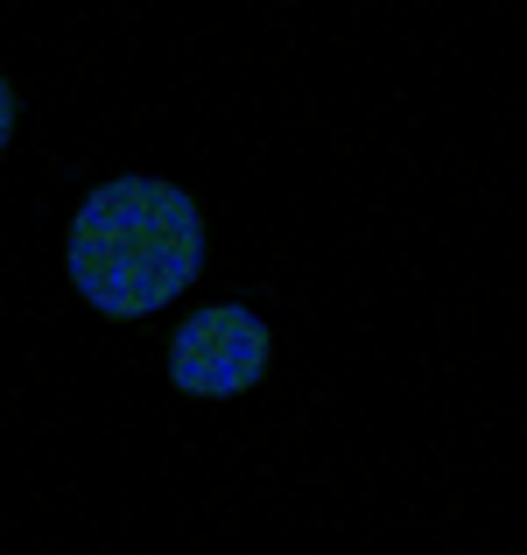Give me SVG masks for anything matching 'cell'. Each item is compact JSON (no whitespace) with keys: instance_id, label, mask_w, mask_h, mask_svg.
I'll use <instances>...</instances> for the list:
<instances>
[{"instance_id":"6da1fadb","label":"cell","mask_w":527,"mask_h":555,"mask_svg":"<svg viewBox=\"0 0 527 555\" xmlns=\"http://www.w3.org/2000/svg\"><path fill=\"white\" fill-rule=\"evenodd\" d=\"M204 268V204L163 177H113L70 218V282L99 317H149Z\"/></svg>"},{"instance_id":"7a4b0ae2","label":"cell","mask_w":527,"mask_h":555,"mask_svg":"<svg viewBox=\"0 0 527 555\" xmlns=\"http://www.w3.org/2000/svg\"><path fill=\"white\" fill-rule=\"evenodd\" d=\"M268 324L240 302H211V310L183 317L169 338V379L197 401H226V393H246L260 373H268Z\"/></svg>"},{"instance_id":"3957f363","label":"cell","mask_w":527,"mask_h":555,"mask_svg":"<svg viewBox=\"0 0 527 555\" xmlns=\"http://www.w3.org/2000/svg\"><path fill=\"white\" fill-rule=\"evenodd\" d=\"M8 141H14V85L0 70V155H8Z\"/></svg>"}]
</instances>
